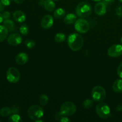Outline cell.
<instances>
[{
	"label": "cell",
	"mask_w": 122,
	"mask_h": 122,
	"mask_svg": "<svg viewBox=\"0 0 122 122\" xmlns=\"http://www.w3.org/2000/svg\"><path fill=\"white\" fill-rule=\"evenodd\" d=\"M2 122V121H1V120H0V122Z\"/></svg>",
	"instance_id": "cell-42"
},
{
	"label": "cell",
	"mask_w": 122,
	"mask_h": 122,
	"mask_svg": "<svg viewBox=\"0 0 122 122\" xmlns=\"http://www.w3.org/2000/svg\"><path fill=\"white\" fill-rule=\"evenodd\" d=\"M54 23V19L51 15H45L43 17L42 19L41 25V26L45 29H48L51 28L52 26Z\"/></svg>",
	"instance_id": "cell-11"
},
{
	"label": "cell",
	"mask_w": 122,
	"mask_h": 122,
	"mask_svg": "<svg viewBox=\"0 0 122 122\" xmlns=\"http://www.w3.org/2000/svg\"><path fill=\"white\" fill-rule=\"evenodd\" d=\"M4 25L8 29L10 32H14L15 30V25L14 23L10 19H5L4 21Z\"/></svg>",
	"instance_id": "cell-19"
},
{
	"label": "cell",
	"mask_w": 122,
	"mask_h": 122,
	"mask_svg": "<svg viewBox=\"0 0 122 122\" xmlns=\"http://www.w3.org/2000/svg\"><path fill=\"white\" fill-rule=\"evenodd\" d=\"M116 14L117 15V16L120 17L122 15V8L121 6H119L116 10Z\"/></svg>",
	"instance_id": "cell-29"
},
{
	"label": "cell",
	"mask_w": 122,
	"mask_h": 122,
	"mask_svg": "<svg viewBox=\"0 0 122 122\" xmlns=\"http://www.w3.org/2000/svg\"><path fill=\"white\" fill-rule=\"evenodd\" d=\"M91 97L96 102H101L106 98V90L101 86H96L92 89Z\"/></svg>",
	"instance_id": "cell-4"
},
{
	"label": "cell",
	"mask_w": 122,
	"mask_h": 122,
	"mask_svg": "<svg viewBox=\"0 0 122 122\" xmlns=\"http://www.w3.org/2000/svg\"><path fill=\"white\" fill-rule=\"evenodd\" d=\"M76 14L73 13H69L65 16L64 19V21L65 23L68 25H71V24L75 23L76 21Z\"/></svg>",
	"instance_id": "cell-16"
},
{
	"label": "cell",
	"mask_w": 122,
	"mask_h": 122,
	"mask_svg": "<svg viewBox=\"0 0 122 122\" xmlns=\"http://www.w3.org/2000/svg\"><path fill=\"white\" fill-rule=\"evenodd\" d=\"M44 6L45 9L50 12L54 10L56 8V4L53 0H45L44 2Z\"/></svg>",
	"instance_id": "cell-15"
},
{
	"label": "cell",
	"mask_w": 122,
	"mask_h": 122,
	"mask_svg": "<svg viewBox=\"0 0 122 122\" xmlns=\"http://www.w3.org/2000/svg\"><path fill=\"white\" fill-rule=\"evenodd\" d=\"M7 42L12 46H17L21 43L22 38L19 33H13L8 36L7 38Z\"/></svg>",
	"instance_id": "cell-10"
},
{
	"label": "cell",
	"mask_w": 122,
	"mask_h": 122,
	"mask_svg": "<svg viewBox=\"0 0 122 122\" xmlns=\"http://www.w3.org/2000/svg\"><path fill=\"white\" fill-rule=\"evenodd\" d=\"M27 116L30 119L36 121L42 117L44 116V110L38 105H33L27 110Z\"/></svg>",
	"instance_id": "cell-3"
},
{
	"label": "cell",
	"mask_w": 122,
	"mask_h": 122,
	"mask_svg": "<svg viewBox=\"0 0 122 122\" xmlns=\"http://www.w3.org/2000/svg\"><path fill=\"white\" fill-rule=\"evenodd\" d=\"M77 110L76 106L73 102L66 101L62 104L60 107V112L64 116H70L75 114Z\"/></svg>",
	"instance_id": "cell-6"
},
{
	"label": "cell",
	"mask_w": 122,
	"mask_h": 122,
	"mask_svg": "<svg viewBox=\"0 0 122 122\" xmlns=\"http://www.w3.org/2000/svg\"><path fill=\"white\" fill-rule=\"evenodd\" d=\"M13 19L19 23H23L26 20V17L25 13L20 10L15 11L13 14Z\"/></svg>",
	"instance_id": "cell-14"
},
{
	"label": "cell",
	"mask_w": 122,
	"mask_h": 122,
	"mask_svg": "<svg viewBox=\"0 0 122 122\" xmlns=\"http://www.w3.org/2000/svg\"><path fill=\"white\" fill-rule=\"evenodd\" d=\"M97 114L102 119H107L110 116L111 110L109 106L104 102H100L96 106Z\"/></svg>",
	"instance_id": "cell-5"
},
{
	"label": "cell",
	"mask_w": 122,
	"mask_h": 122,
	"mask_svg": "<svg viewBox=\"0 0 122 122\" xmlns=\"http://www.w3.org/2000/svg\"><path fill=\"white\" fill-rule=\"evenodd\" d=\"M36 122H44V120H40V119H38V120H36L35 121Z\"/></svg>",
	"instance_id": "cell-37"
},
{
	"label": "cell",
	"mask_w": 122,
	"mask_h": 122,
	"mask_svg": "<svg viewBox=\"0 0 122 122\" xmlns=\"http://www.w3.org/2000/svg\"><path fill=\"white\" fill-rule=\"evenodd\" d=\"M66 14L65 10L62 8H58L56 10L54 13V16L56 19H61L63 17H64Z\"/></svg>",
	"instance_id": "cell-20"
},
{
	"label": "cell",
	"mask_w": 122,
	"mask_h": 122,
	"mask_svg": "<svg viewBox=\"0 0 122 122\" xmlns=\"http://www.w3.org/2000/svg\"><path fill=\"white\" fill-rule=\"evenodd\" d=\"M12 113V110L8 107H4L0 110V115L2 117H7Z\"/></svg>",
	"instance_id": "cell-21"
},
{
	"label": "cell",
	"mask_w": 122,
	"mask_h": 122,
	"mask_svg": "<svg viewBox=\"0 0 122 122\" xmlns=\"http://www.w3.org/2000/svg\"><path fill=\"white\" fill-rule=\"evenodd\" d=\"M107 54L111 57H118L122 54V45L115 44L108 48Z\"/></svg>",
	"instance_id": "cell-9"
},
{
	"label": "cell",
	"mask_w": 122,
	"mask_h": 122,
	"mask_svg": "<svg viewBox=\"0 0 122 122\" xmlns=\"http://www.w3.org/2000/svg\"><path fill=\"white\" fill-rule=\"evenodd\" d=\"M28 56L27 54L25 53V52H20V53L18 54L15 57V62L17 63V64L21 66L26 64L27 62L28 61Z\"/></svg>",
	"instance_id": "cell-13"
},
{
	"label": "cell",
	"mask_w": 122,
	"mask_h": 122,
	"mask_svg": "<svg viewBox=\"0 0 122 122\" xmlns=\"http://www.w3.org/2000/svg\"><path fill=\"white\" fill-rule=\"evenodd\" d=\"M84 43L83 37L78 33H71L68 36L67 44L73 51H77L82 48Z\"/></svg>",
	"instance_id": "cell-1"
},
{
	"label": "cell",
	"mask_w": 122,
	"mask_h": 122,
	"mask_svg": "<svg viewBox=\"0 0 122 122\" xmlns=\"http://www.w3.org/2000/svg\"><path fill=\"white\" fill-rule=\"evenodd\" d=\"M93 101L91 99L87 98L84 100L83 102V106L86 109H89L93 106Z\"/></svg>",
	"instance_id": "cell-25"
},
{
	"label": "cell",
	"mask_w": 122,
	"mask_h": 122,
	"mask_svg": "<svg viewBox=\"0 0 122 122\" xmlns=\"http://www.w3.org/2000/svg\"><path fill=\"white\" fill-rule=\"evenodd\" d=\"M115 0H104V2L106 3H112Z\"/></svg>",
	"instance_id": "cell-35"
},
{
	"label": "cell",
	"mask_w": 122,
	"mask_h": 122,
	"mask_svg": "<svg viewBox=\"0 0 122 122\" xmlns=\"http://www.w3.org/2000/svg\"><path fill=\"white\" fill-rule=\"evenodd\" d=\"M121 42H122V38H121Z\"/></svg>",
	"instance_id": "cell-39"
},
{
	"label": "cell",
	"mask_w": 122,
	"mask_h": 122,
	"mask_svg": "<svg viewBox=\"0 0 122 122\" xmlns=\"http://www.w3.org/2000/svg\"><path fill=\"white\" fill-rule=\"evenodd\" d=\"M112 88L116 92H122V79H117L113 83Z\"/></svg>",
	"instance_id": "cell-18"
},
{
	"label": "cell",
	"mask_w": 122,
	"mask_h": 122,
	"mask_svg": "<svg viewBox=\"0 0 122 122\" xmlns=\"http://www.w3.org/2000/svg\"><path fill=\"white\" fill-rule=\"evenodd\" d=\"M60 121L61 122H70V120L69 119V118L67 117L66 116L64 115L63 116H62V117L61 118Z\"/></svg>",
	"instance_id": "cell-31"
},
{
	"label": "cell",
	"mask_w": 122,
	"mask_h": 122,
	"mask_svg": "<svg viewBox=\"0 0 122 122\" xmlns=\"http://www.w3.org/2000/svg\"><path fill=\"white\" fill-rule=\"evenodd\" d=\"M8 30L4 25H0V42H3L8 36Z\"/></svg>",
	"instance_id": "cell-17"
},
{
	"label": "cell",
	"mask_w": 122,
	"mask_h": 122,
	"mask_svg": "<svg viewBox=\"0 0 122 122\" xmlns=\"http://www.w3.org/2000/svg\"><path fill=\"white\" fill-rule=\"evenodd\" d=\"M6 77L7 81L10 83H17L20 80V72L16 68L10 67L6 73Z\"/></svg>",
	"instance_id": "cell-8"
},
{
	"label": "cell",
	"mask_w": 122,
	"mask_h": 122,
	"mask_svg": "<svg viewBox=\"0 0 122 122\" xmlns=\"http://www.w3.org/2000/svg\"><path fill=\"white\" fill-rule=\"evenodd\" d=\"M13 1H14V2L17 4H21V3H22V2H23L25 0H13Z\"/></svg>",
	"instance_id": "cell-34"
},
{
	"label": "cell",
	"mask_w": 122,
	"mask_h": 122,
	"mask_svg": "<svg viewBox=\"0 0 122 122\" xmlns=\"http://www.w3.org/2000/svg\"><path fill=\"white\" fill-rule=\"evenodd\" d=\"M66 39V36L63 33H58L55 35L54 40L57 42H63Z\"/></svg>",
	"instance_id": "cell-22"
},
{
	"label": "cell",
	"mask_w": 122,
	"mask_h": 122,
	"mask_svg": "<svg viewBox=\"0 0 122 122\" xmlns=\"http://www.w3.org/2000/svg\"><path fill=\"white\" fill-rule=\"evenodd\" d=\"M2 16H3L4 19H8L10 17V13L9 11H4L2 13Z\"/></svg>",
	"instance_id": "cell-30"
},
{
	"label": "cell",
	"mask_w": 122,
	"mask_h": 122,
	"mask_svg": "<svg viewBox=\"0 0 122 122\" xmlns=\"http://www.w3.org/2000/svg\"><path fill=\"white\" fill-rule=\"evenodd\" d=\"M92 1H101V0H92Z\"/></svg>",
	"instance_id": "cell-38"
},
{
	"label": "cell",
	"mask_w": 122,
	"mask_h": 122,
	"mask_svg": "<svg viewBox=\"0 0 122 122\" xmlns=\"http://www.w3.org/2000/svg\"><path fill=\"white\" fill-rule=\"evenodd\" d=\"M95 13L98 15H104L107 11V5L104 2H99L97 3L94 8Z\"/></svg>",
	"instance_id": "cell-12"
},
{
	"label": "cell",
	"mask_w": 122,
	"mask_h": 122,
	"mask_svg": "<svg viewBox=\"0 0 122 122\" xmlns=\"http://www.w3.org/2000/svg\"><path fill=\"white\" fill-rule=\"evenodd\" d=\"M4 10V5L1 2V1H0V11H3Z\"/></svg>",
	"instance_id": "cell-33"
},
{
	"label": "cell",
	"mask_w": 122,
	"mask_h": 122,
	"mask_svg": "<svg viewBox=\"0 0 122 122\" xmlns=\"http://www.w3.org/2000/svg\"><path fill=\"white\" fill-rule=\"evenodd\" d=\"M91 5L86 2H80L76 8V13L79 17H88L91 15Z\"/></svg>",
	"instance_id": "cell-2"
},
{
	"label": "cell",
	"mask_w": 122,
	"mask_h": 122,
	"mask_svg": "<svg viewBox=\"0 0 122 122\" xmlns=\"http://www.w3.org/2000/svg\"><path fill=\"white\" fill-rule=\"evenodd\" d=\"M39 102L42 106H45L48 102V97L45 94H41L39 97Z\"/></svg>",
	"instance_id": "cell-23"
},
{
	"label": "cell",
	"mask_w": 122,
	"mask_h": 122,
	"mask_svg": "<svg viewBox=\"0 0 122 122\" xmlns=\"http://www.w3.org/2000/svg\"><path fill=\"white\" fill-rule=\"evenodd\" d=\"M3 20H4V18H3V16H2V14L0 13V23H1L2 22Z\"/></svg>",
	"instance_id": "cell-36"
},
{
	"label": "cell",
	"mask_w": 122,
	"mask_h": 122,
	"mask_svg": "<svg viewBox=\"0 0 122 122\" xmlns=\"http://www.w3.org/2000/svg\"><path fill=\"white\" fill-rule=\"evenodd\" d=\"M117 75L120 77V78L122 79V63L120 64V65L117 68Z\"/></svg>",
	"instance_id": "cell-28"
},
{
	"label": "cell",
	"mask_w": 122,
	"mask_h": 122,
	"mask_svg": "<svg viewBox=\"0 0 122 122\" xmlns=\"http://www.w3.org/2000/svg\"><path fill=\"white\" fill-rule=\"evenodd\" d=\"M89 23L86 20L83 18L76 20L75 23V29L77 32L81 33H85L89 29Z\"/></svg>",
	"instance_id": "cell-7"
},
{
	"label": "cell",
	"mask_w": 122,
	"mask_h": 122,
	"mask_svg": "<svg viewBox=\"0 0 122 122\" xmlns=\"http://www.w3.org/2000/svg\"><path fill=\"white\" fill-rule=\"evenodd\" d=\"M25 44L26 47L30 49L35 47V42L33 40H30V39H27V40L25 41Z\"/></svg>",
	"instance_id": "cell-27"
},
{
	"label": "cell",
	"mask_w": 122,
	"mask_h": 122,
	"mask_svg": "<svg viewBox=\"0 0 122 122\" xmlns=\"http://www.w3.org/2000/svg\"><path fill=\"white\" fill-rule=\"evenodd\" d=\"M53 1H59V0H53Z\"/></svg>",
	"instance_id": "cell-40"
},
{
	"label": "cell",
	"mask_w": 122,
	"mask_h": 122,
	"mask_svg": "<svg viewBox=\"0 0 122 122\" xmlns=\"http://www.w3.org/2000/svg\"><path fill=\"white\" fill-rule=\"evenodd\" d=\"M1 1L4 6L9 5L11 3V0H1Z\"/></svg>",
	"instance_id": "cell-32"
},
{
	"label": "cell",
	"mask_w": 122,
	"mask_h": 122,
	"mask_svg": "<svg viewBox=\"0 0 122 122\" xmlns=\"http://www.w3.org/2000/svg\"><path fill=\"white\" fill-rule=\"evenodd\" d=\"M20 32L23 35H26L29 32V27L26 25H21L20 27Z\"/></svg>",
	"instance_id": "cell-26"
},
{
	"label": "cell",
	"mask_w": 122,
	"mask_h": 122,
	"mask_svg": "<svg viewBox=\"0 0 122 122\" xmlns=\"http://www.w3.org/2000/svg\"><path fill=\"white\" fill-rule=\"evenodd\" d=\"M119 1H120V2H122V0H119Z\"/></svg>",
	"instance_id": "cell-41"
},
{
	"label": "cell",
	"mask_w": 122,
	"mask_h": 122,
	"mask_svg": "<svg viewBox=\"0 0 122 122\" xmlns=\"http://www.w3.org/2000/svg\"><path fill=\"white\" fill-rule=\"evenodd\" d=\"M8 121L9 122H20L22 121L21 117L17 114H13L10 116Z\"/></svg>",
	"instance_id": "cell-24"
}]
</instances>
